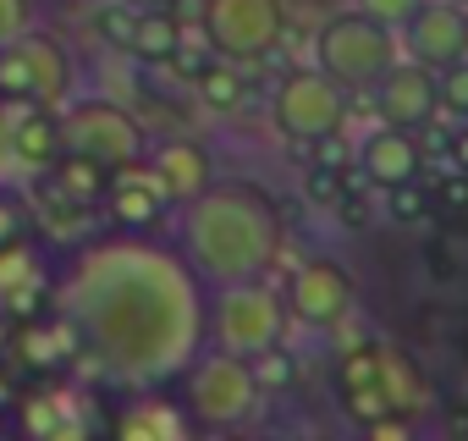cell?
<instances>
[{
	"label": "cell",
	"mask_w": 468,
	"mask_h": 441,
	"mask_svg": "<svg viewBox=\"0 0 468 441\" xmlns=\"http://www.w3.org/2000/svg\"><path fill=\"white\" fill-rule=\"evenodd\" d=\"M72 94V61L61 39L45 28H28L0 45V100H28V105H61Z\"/></svg>",
	"instance_id": "obj_8"
},
{
	"label": "cell",
	"mask_w": 468,
	"mask_h": 441,
	"mask_svg": "<svg viewBox=\"0 0 468 441\" xmlns=\"http://www.w3.org/2000/svg\"><path fill=\"white\" fill-rule=\"evenodd\" d=\"M463 6H468V0H463Z\"/></svg>",
	"instance_id": "obj_36"
},
{
	"label": "cell",
	"mask_w": 468,
	"mask_h": 441,
	"mask_svg": "<svg viewBox=\"0 0 468 441\" xmlns=\"http://www.w3.org/2000/svg\"><path fill=\"white\" fill-rule=\"evenodd\" d=\"M375 353H380V381H386V392H391V408H397L402 419L424 414V408H430V381H424V370L413 364V353H402V348H391V342H375Z\"/></svg>",
	"instance_id": "obj_19"
},
{
	"label": "cell",
	"mask_w": 468,
	"mask_h": 441,
	"mask_svg": "<svg viewBox=\"0 0 468 441\" xmlns=\"http://www.w3.org/2000/svg\"><path fill=\"white\" fill-rule=\"evenodd\" d=\"M56 315L72 326L78 353L100 381L122 392L176 386L209 342V287L182 249L122 227L111 238H89L67 260Z\"/></svg>",
	"instance_id": "obj_1"
},
{
	"label": "cell",
	"mask_w": 468,
	"mask_h": 441,
	"mask_svg": "<svg viewBox=\"0 0 468 441\" xmlns=\"http://www.w3.org/2000/svg\"><path fill=\"white\" fill-rule=\"evenodd\" d=\"M375 100H380V122L391 127H424L435 111H441V89H435V72L419 67V61H397L380 83H375Z\"/></svg>",
	"instance_id": "obj_12"
},
{
	"label": "cell",
	"mask_w": 468,
	"mask_h": 441,
	"mask_svg": "<svg viewBox=\"0 0 468 441\" xmlns=\"http://www.w3.org/2000/svg\"><path fill=\"white\" fill-rule=\"evenodd\" d=\"M34 28V0H0V45Z\"/></svg>",
	"instance_id": "obj_31"
},
{
	"label": "cell",
	"mask_w": 468,
	"mask_h": 441,
	"mask_svg": "<svg viewBox=\"0 0 468 441\" xmlns=\"http://www.w3.org/2000/svg\"><path fill=\"white\" fill-rule=\"evenodd\" d=\"M23 232V215H17V204L12 199H0V243H12Z\"/></svg>",
	"instance_id": "obj_32"
},
{
	"label": "cell",
	"mask_w": 468,
	"mask_h": 441,
	"mask_svg": "<svg viewBox=\"0 0 468 441\" xmlns=\"http://www.w3.org/2000/svg\"><path fill=\"white\" fill-rule=\"evenodd\" d=\"M282 298H287V315H292L298 326H309V331H331V326H342V320L353 315L358 287H353V276H347L336 260L314 254V260H298V265H292Z\"/></svg>",
	"instance_id": "obj_10"
},
{
	"label": "cell",
	"mask_w": 468,
	"mask_h": 441,
	"mask_svg": "<svg viewBox=\"0 0 468 441\" xmlns=\"http://www.w3.org/2000/svg\"><path fill=\"white\" fill-rule=\"evenodd\" d=\"M336 403H342V414H347L358 430H369V425H380V419L397 414V408H391V392H386V381H380V353H375V342H369V348H353V353L342 359V370H336Z\"/></svg>",
	"instance_id": "obj_13"
},
{
	"label": "cell",
	"mask_w": 468,
	"mask_h": 441,
	"mask_svg": "<svg viewBox=\"0 0 468 441\" xmlns=\"http://www.w3.org/2000/svg\"><path fill=\"white\" fill-rule=\"evenodd\" d=\"M133 6L127 0H105V6L94 12V34L105 39V45H116V50H127V39H133Z\"/></svg>",
	"instance_id": "obj_26"
},
{
	"label": "cell",
	"mask_w": 468,
	"mask_h": 441,
	"mask_svg": "<svg viewBox=\"0 0 468 441\" xmlns=\"http://www.w3.org/2000/svg\"><path fill=\"white\" fill-rule=\"evenodd\" d=\"M176 249L198 271L204 287L260 282L276 271L287 249L282 210L254 182H209L198 199L176 204Z\"/></svg>",
	"instance_id": "obj_2"
},
{
	"label": "cell",
	"mask_w": 468,
	"mask_h": 441,
	"mask_svg": "<svg viewBox=\"0 0 468 441\" xmlns=\"http://www.w3.org/2000/svg\"><path fill=\"white\" fill-rule=\"evenodd\" d=\"M105 210H111V220H116L122 232H149L154 220L171 210V199H165L160 177L149 171V160H138V166L111 171V182H105Z\"/></svg>",
	"instance_id": "obj_14"
},
{
	"label": "cell",
	"mask_w": 468,
	"mask_h": 441,
	"mask_svg": "<svg viewBox=\"0 0 468 441\" xmlns=\"http://www.w3.org/2000/svg\"><path fill=\"white\" fill-rule=\"evenodd\" d=\"M61 138L72 155H89L94 166L105 171H122V166H138L149 160V133L133 111L111 105V100H78L67 116H61Z\"/></svg>",
	"instance_id": "obj_7"
},
{
	"label": "cell",
	"mask_w": 468,
	"mask_h": 441,
	"mask_svg": "<svg viewBox=\"0 0 468 441\" xmlns=\"http://www.w3.org/2000/svg\"><path fill=\"white\" fill-rule=\"evenodd\" d=\"M149 171L160 177L171 204H187L215 182V155L198 138H165V144H149Z\"/></svg>",
	"instance_id": "obj_15"
},
{
	"label": "cell",
	"mask_w": 468,
	"mask_h": 441,
	"mask_svg": "<svg viewBox=\"0 0 468 441\" xmlns=\"http://www.w3.org/2000/svg\"><path fill=\"white\" fill-rule=\"evenodd\" d=\"M176 386H182V408H187L193 425H204V430H238V425H249L254 408H260V397H265L249 359L226 353V348H209V342H204V353L176 375Z\"/></svg>",
	"instance_id": "obj_3"
},
{
	"label": "cell",
	"mask_w": 468,
	"mask_h": 441,
	"mask_svg": "<svg viewBox=\"0 0 468 441\" xmlns=\"http://www.w3.org/2000/svg\"><path fill=\"white\" fill-rule=\"evenodd\" d=\"M198 100H204L209 111H238V105L249 100V83H243L238 67H226V56H215V61L198 67Z\"/></svg>",
	"instance_id": "obj_24"
},
{
	"label": "cell",
	"mask_w": 468,
	"mask_h": 441,
	"mask_svg": "<svg viewBox=\"0 0 468 441\" xmlns=\"http://www.w3.org/2000/svg\"><path fill=\"white\" fill-rule=\"evenodd\" d=\"M39 293V265L34 254L12 238V243H0V298H6L12 309H28V298Z\"/></svg>",
	"instance_id": "obj_23"
},
{
	"label": "cell",
	"mask_w": 468,
	"mask_h": 441,
	"mask_svg": "<svg viewBox=\"0 0 468 441\" xmlns=\"http://www.w3.org/2000/svg\"><path fill=\"white\" fill-rule=\"evenodd\" d=\"M198 28H204L209 56L265 61L287 39V0H204Z\"/></svg>",
	"instance_id": "obj_6"
},
{
	"label": "cell",
	"mask_w": 468,
	"mask_h": 441,
	"mask_svg": "<svg viewBox=\"0 0 468 441\" xmlns=\"http://www.w3.org/2000/svg\"><path fill=\"white\" fill-rule=\"evenodd\" d=\"M127 6L133 12H149V6H165V0H127Z\"/></svg>",
	"instance_id": "obj_35"
},
{
	"label": "cell",
	"mask_w": 468,
	"mask_h": 441,
	"mask_svg": "<svg viewBox=\"0 0 468 441\" xmlns=\"http://www.w3.org/2000/svg\"><path fill=\"white\" fill-rule=\"evenodd\" d=\"M12 127H17V111H6V100H0V160H12Z\"/></svg>",
	"instance_id": "obj_34"
},
{
	"label": "cell",
	"mask_w": 468,
	"mask_h": 441,
	"mask_svg": "<svg viewBox=\"0 0 468 441\" xmlns=\"http://www.w3.org/2000/svg\"><path fill=\"white\" fill-rule=\"evenodd\" d=\"M452 166L468 171V116H463V127H452Z\"/></svg>",
	"instance_id": "obj_33"
},
{
	"label": "cell",
	"mask_w": 468,
	"mask_h": 441,
	"mask_svg": "<svg viewBox=\"0 0 468 441\" xmlns=\"http://www.w3.org/2000/svg\"><path fill=\"white\" fill-rule=\"evenodd\" d=\"M287 320H292L287 298L271 287V276L209 287V348H226L238 359H260L265 348H276L287 337Z\"/></svg>",
	"instance_id": "obj_5"
},
{
	"label": "cell",
	"mask_w": 468,
	"mask_h": 441,
	"mask_svg": "<svg viewBox=\"0 0 468 441\" xmlns=\"http://www.w3.org/2000/svg\"><path fill=\"white\" fill-rule=\"evenodd\" d=\"M419 6H424V0H358V12H369L375 23H386V28H397V34L408 28V17H413Z\"/></svg>",
	"instance_id": "obj_30"
},
{
	"label": "cell",
	"mask_w": 468,
	"mask_h": 441,
	"mask_svg": "<svg viewBox=\"0 0 468 441\" xmlns=\"http://www.w3.org/2000/svg\"><path fill=\"white\" fill-rule=\"evenodd\" d=\"M435 89H441V111H452V116L463 122V116H468V56L452 61V67H441V72H435Z\"/></svg>",
	"instance_id": "obj_27"
},
{
	"label": "cell",
	"mask_w": 468,
	"mask_h": 441,
	"mask_svg": "<svg viewBox=\"0 0 468 441\" xmlns=\"http://www.w3.org/2000/svg\"><path fill=\"white\" fill-rule=\"evenodd\" d=\"M402 45L430 72L463 61L468 56V6L463 0H424V6L408 17V28H402Z\"/></svg>",
	"instance_id": "obj_11"
},
{
	"label": "cell",
	"mask_w": 468,
	"mask_h": 441,
	"mask_svg": "<svg viewBox=\"0 0 468 441\" xmlns=\"http://www.w3.org/2000/svg\"><path fill=\"white\" fill-rule=\"evenodd\" d=\"M116 430H122V436H138V441H176V436L193 430V414H187L182 403L160 397V386H154V392H138V397H133V408L122 414Z\"/></svg>",
	"instance_id": "obj_18"
},
{
	"label": "cell",
	"mask_w": 468,
	"mask_h": 441,
	"mask_svg": "<svg viewBox=\"0 0 468 441\" xmlns=\"http://www.w3.org/2000/svg\"><path fill=\"white\" fill-rule=\"evenodd\" d=\"M314 61L347 94H375V83L397 67V28L375 23L369 12H336L314 34Z\"/></svg>",
	"instance_id": "obj_4"
},
{
	"label": "cell",
	"mask_w": 468,
	"mask_h": 441,
	"mask_svg": "<svg viewBox=\"0 0 468 441\" xmlns=\"http://www.w3.org/2000/svg\"><path fill=\"white\" fill-rule=\"evenodd\" d=\"M89 419H94V408H89L78 392H67V386H56V392H39V397L28 403V430L61 436V441H72V436H89Z\"/></svg>",
	"instance_id": "obj_21"
},
{
	"label": "cell",
	"mask_w": 468,
	"mask_h": 441,
	"mask_svg": "<svg viewBox=\"0 0 468 441\" xmlns=\"http://www.w3.org/2000/svg\"><path fill=\"white\" fill-rule=\"evenodd\" d=\"M254 364V381H260V392H287L292 381H298V364H292V353L276 342V348H265L260 359H249Z\"/></svg>",
	"instance_id": "obj_25"
},
{
	"label": "cell",
	"mask_w": 468,
	"mask_h": 441,
	"mask_svg": "<svg viewBox=\"0 0 468 441\" xmlns=\"http://www.w3.org/2000/svg\"><path fill=\"white\" fill-rule=\"evenodd\" d=\"M45 177H50V193H56L61 204H78V210L100 204V199H105V182H111V171H105V166H94L89 155H72V149H67Z\"/></svg>",
	"instance_id": "obj_22"
},
{
	"label": "cell",
	"mask_w": 468,
	"mask_h": 441,
	"mask_svg": "<svg viewBox=\"0 0 468 441\" xmlns=\"http://www.w3.org/2000/svg\"><path fill=\"white\" fill-rule=\"evenodd\" d=\"M380 193H386V215H391V220H402V227L424 215V193H419V177H408V182H397V188H380Z\"/></svg>",
	"instance_id": "obj_28"
},
{
	"label": "cell",
	"mask_w": 468,
	"mask_h": 441,
	"mask_svg": "<svg viewBox=\"0 0 468 441\" xmlns=\"http://www.w3.org/2000/svg\"><path fill=\"white\" fill-rule=\"evenodd\" d=\"M61 155H67L61 116H50V105L23 111V116H17V127H12V160H17V166H28V171H50Z\"/></svg>",
	"instance_id": "obj_17"
},
{
	"label": "cell",
	"mask_w": 468,
	"mask_h": 441,
	"mask_svg": "<svg viewBox=\"0 0 468 441\" xmlns=\"http://www.w3.org/2000/svg\"><path fill=\"white\" fill-rule=\"evenodd\" d=\"M127 56L133 61H149V67H165L182 56V17H171L165 6H149L133 17V39H127Z\"/></svg>",
	"instance_id": "obj_20"
},
{
	"label": "cell",
	"mask_w": 468,
	"mask_h": 441,
	"mask_svg": "<svg viewBox=\"0 0 468 441\" xmlns=\"http://www.w3.org/2000/svg\"><path fill=\"white\" fill-rule=\"evenodd\" d=\"M303 193H309L314 204H336V199L347 193V171H336V166H309Z\"/></svg>",
	"instance_id": "obj_29"
},
{
	"label": "cell",
	"mask_w": 468,
	"mask_h": 441,
	"mask_svg": "<svg viewBox=\"0 0 468 441\" xmlns=\"http://www.w3.org/2000/svg\"><path fill=\"white\" fill-rule=\"evenodd\" d=\"M347 100H353V94H347L336 78H325L320 67H314V72H287V78L276 83L271 116H276V127H282L287 138H298V144H325V138L342 133Z\"/></svg>",
	"instance_id": "obj_9"
},
{
	"label": "cell",
	"mask_w": 468,
	"mask_h": 441,
	"mask_svg": "<svg viewBox=\"0 0 468 441\" xmlns=\"http://www.w3.org/2000/svg\"><path fill=\"white\" fill-rule=\"evenodd\" d=\"M424 155H419V138L408 127H375L364 144H358V171L369 177V188H397L408 177H419Z\"/></svg>",
	"instance_id": "obj_16"
}]
</instances>
